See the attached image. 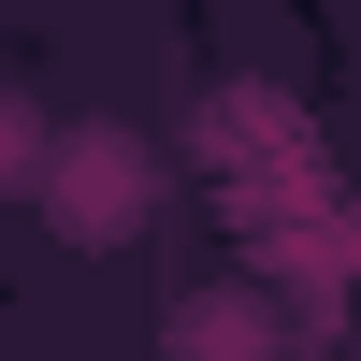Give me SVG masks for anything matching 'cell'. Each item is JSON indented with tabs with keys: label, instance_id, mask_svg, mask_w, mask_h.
<instances>
[{
	"label": "cell",
	"instance_id": "1",
	"mask_svg": "<svg viewBox=\"0 0 361 361\" xmlns=\"http://www.w3.org/2000/svg\"><path fill=\"white\" fill-rule=\"evenodd\" d=\"M29 202H44V231H58V246H130V231L159 217V159H145L130 130H58Z\"/></svg>",
	"mask_w": 361,
	"mask_h": 361
},
{
	"label": "cell",
	"instance_id": "2",
	"mask_svg": "<svg viewBox=\"0 0 361 361\" xmlns=\"http://www.w3.org/2000/svg\"><path fill=\"white\" fill-rule=\"evenodd\" d=\"M159 347L173 361H289V333H275L260 289H188V304L159 318Z\"/></svg>",
	"mask_w": 361,
	"mask_h": 361
},
{
	"label": "cell",
	"instance_id": "3",
	"mask_svg": "<svg viewBox=\"0 0 361 361\" xmlns=\"http://www.w3.org/2000/svg\"><path fill=\"white\" fill-rule=\"evenodd\" d=\"M15 188H44V116L0 87V202H15Z\"/></svg>",
	"mask_w": 361,
	"mask_h": 361
}]
</instances>
